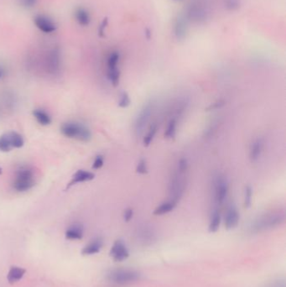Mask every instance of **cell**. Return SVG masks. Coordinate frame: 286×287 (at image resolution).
Listing matches in <instances>:
<instances>
[{"label": "cell", "instance_id": "6da1fadb", "mask_svg": "<svg viewBox=\"0 0 286 287\" xmlns=\"http://www.w3.org/2000/svg\"><path fill=\"white\" fill-rule=\"evenodd\" d=\"M189 169V163L186 158L178 160L169 182V194L170 199L179 202L186 188V174Z\"/></svg>", "mask_w": 286, "mask_h": 287}, {"label": "cell", "instance_id": "7a4b0ae2", "mask_svg": "<svg viewBox=\"0 0 286 287\" xmlns=\"http://www.w3.org/2000/svg\"><path fill=\"white\" fill-rule=\"evenodd\" d=\"M285 221H286L285 211L278 210L270 212L260 216L254 221V223L252 224V230L260 232L271 229L283 224Z\"/></svg>", "mask_w": 286, "mask_h": 287}, {"label": "cell", "instance_id": "3957f363", "mask_svg": "<svg viewBox=\"0 0 286 287\" xmlns=\"http://www.w3.org/2000/svg\"><path fill=\"white\" fill-rule=\"evenodd\" d=\"M154 111V101L150 100L143 104V107L141 108L137 114V116L135 118L134 130H135V136L138 138L143 136L146 128L151 120Z\"/></svg>", "mask_w": 286, "mask_h": 287}, {"label": "cell", "instance_id": "277c9868", "mask_svg": "<svg viewBox=\"0 0 286 287\" xmlns=\"http://www.w3.org/2000/svg\"><path fill=\"white\" fill-rule=\"evenodd\" d=\"M61 132L66 137L76 139L78 141H84V142L91 141L92 139L91 130L80 123H64L61 126Z\"/></svg>", "mask_w": 286, "mask_h": 287}, {"label": "cell", "instance_id": "5b68a950", "mask_svg": "<svg viewBox=\"0 0 286 287\" xmlns=\"http://www.w3.org/2000/svg\"><path fill=\"white\" fill-rule=\"evenodd\" d=\"M229 193V184L224 176L217 175L214 179V203L220 206L224 204Z\"/></svg>", "mask_w": 286, "mask_h": 287}, {"label": "cell", "instance_id": "8992f818", "mask_svg": "<svg viewBox=\"0 0 286 287\" xmlns=\"http://www.w3.org/2000/svg\"><path fill=\"white\" fill-rule=\"evenodd\" d=\"M35 186L34 175L29 168L19 169L14 179V188L18 192H26Z\"/></svg>", "mask_w": 286, "mask_h": 287}, {"label": "cell", "instance_id": "52a82bcc", "mask_svg": "<svg viewBox=\"0 0 286 287\" xmlns=\"http://www.w3.org/2000/svg\"><path fill=\"white\" fill-rule=\"evenodd\" d=\"M141 274L131 270H116L111 271L108 275V278L111 282L115 284H130L138 281Z\"/></svg>", "mask_w": 286, "mask_h": 287}, {"label": "cell", "instance_id": "ba28073f", "mask_svg": "<svg viewBox=\"0 0 286 287\" xmlns=\"http://www.w3.org/2000/svg\"><path fill=\"white\" fill-rule=\"evenodd\" d=\"M119 59L120 55L119 52H111L107 60L108 78L114 87H118L120 81L121 73L119 68Z\"/></svg>", "mask_w": 286, "mask_h": 287}, {"label": "cell", "instance_id": "9c48e42d", "mask_svg": "<svg viewBox=\"0 0 286 287\" xmlns=\"http://www.w3.org/2000/svg\"><path fill=\"white\" fill-rule=\"evenodd\" d=\"M240 221V214L234 203H230L227 207L224 214L225 228L230 230L238 226Z\"/></svg>", "mask_w": 286, "mask_h": 287}, {"label": "cell", "instance_id": "30bf717a", "mask_svg": "<svg viewBox=\"0 0 286 287\" xmlns=\"http://www.w3.org/2000/svg\"><path fill=\"white\" fill-rule=\"evenodd\" d=\"M265 149V141L262 137H258L252 142L249 147L248 157L251 163H257L262 157Z\"/></svg>", "mask_w": 286, "mask_h": 287}, {"label": "cell", "instance_id": "8fae6325", "mask_svg": "<svg viewBox=\"0 0 286 287\" xmlns=\"http://www.w3.org/2000/svg\"><path fill=\"white\" fill-rule=\"evenodd\" d=\"M34 22L39 30L46 34H52L57 30V25L55 24V22L51 18L43 14L35 16Z\"/></svg>", "mask_w": 286, "mask_h": 287}, {"label": "cell", "instance_id": "7c38bea8", "mask_svg": "<svg viewBox=\"0 0 286 287\" xmlns=\"http://www.w3.org/2000/svg\"><path fill=\"white\" fill-rule=\"evenodd\" d=\"M110 255L114 260L123 261L129 257L130 253L124 242L117 240L111 249Z\"/></svg>", "mask_w": 286, "mask_h": 287}, {"label": "cell", "instance_id": "4fadbf2b", "mask_svg": "<svg viewBox=\"0 0 286 287\" xmlns=\"http://www.w3.org/2000/svg\"><path fill=\"white\" fill-rule=\"evenodd\" d=\"M46 63L49 72H51L52 73H56L58 72L61 65V55L59 50L53 49L49 52Z\"/></svg>", "mask_w": 286, "mask_h": 287}, {"label": "cell", "instance_id": "5bb4252c", "mask_svg": "<svg viewBox=\"0 0 286 287\" xmlns=\"http://www.w3.org/2000/svg\"><path fill=\"white\" fill-rule=\"evenodd\" d=\"M177 203L178 202L170 198L169 200L165 201L158 205L156 209H154V212H153V214L155 216H162L165 214H170L174 209H176Z\"/></svg>", "mask_w": 286, "mask_h": 287}, {"label": "cell", "instance_id": "9a60e30c", "mask_svg": "<svg viewBox=\"0 0 286 287\" xmlns=\"http://www.w3.org/2000/svg\"><path fill=\"white\" fill-rule=\"evenodd\" d=\"M221 222V212L218 208L216 207L213 209L211 213L210 219H209V225H208V230L210 233H216L220 228Z\"/></svg>", "mask_w": 286, "mask_h": 287}, {"label": "cell", "instance_id": "2e32d148", "mask_svg": "<svg viewBox=\"0 0 286 287\" xmlns=\"http://www.w3.org/2000/svg\"><path fill=\"white\" fill-rule=\"evenodd\" d=\"M94 178V173H92L91 171L79 170L73 175L72 180L71 181L70 184L68 185V187H71V186L79 183V182H89Z\"/></svg>", "mask_w": 286, "mask_h": 287}, {"label": "cell", "instance_id": "e0dca14e", "mask_svg": "<svg viewBox=\"0 0 286 287\" xmlns=\"http://www.w3.org/2000/svg\"><path fill=\"white\" fill-rule=\"evenodd\" d=\"M103 244V240L101 238H95L94 240L90 242L89 244L84 247L81 253L84 255H95L100 251Z\"/></svg>", "mask_w": 286, "mask_h": 287}, {"label": "cell", "instance_id": "ac0fdd59", "mask_svg": "<svg viewBox=\"0 0 286 287\" xmlns=\"http://www.w3.org/2000/svg\"><path fill=\"white\" fill-rule=\"evenodd\" d=\"M74 16H75L76 21L81 26H87L91 22L89 12L86 10V8H81V7L76 8Z\"/></svg>", "mask_w": 286, "mask_h": 287}, {"label": "cell", "instance_id": "d6986e66", "mask_svg": "<svg viewBox=\"0 0 286 287\" xmlns=\"http://www.w3.org/2000/svg\"><path fill=\"white\" fill-rule=\"evenodd\" d=\"M177 126H178V119H176V117H171L165 130V134H164L165 138L167 140H173L176 138Z\"/></svg>", "mask_w": 286, "mask_h": 287}, {"label": "cell", "instance_id": "ffe728a7", "mask_svg": "<svg viewBox=\"0 0 286 287\" xmlns=\"http://www.w3.org/2000/svg\"><path fill=\"white\" fill-rule=\"evenodd\" d=\"M159 130V126L156 123H153L148 127L147 130V133L144 135L143 137V145L144 147H148L154 141L155 136H156L157 132Z\"/></svg>", "mask_w": 286, "mask_h": 287}, {"label": "cell", "instance_id": "44dd1931", "mask_svg": "<svg viewBox=\"0 0 286 287\" xmlns=\"http://www.w3.org/2000/svg\"><path fill=\"white\" fill-rule=\"evenodd\" d=\"M83 236V228L81 225L74 224L66 232V237L71 240H78Z\"/></svg>", "mask_w": 286, "mask_h": 287}, {"label": "cell", "instance_id": "7402d4cb", "mask_svg": "<svg viewBox=\"0 0 286 287\" xmlns=\"http://www.w3.org/2000/svg\"><path fill=\"white\" fill-rule=\"evenodd\" d=\"M25 274V270L18 266H13L11 267L10 270L8 273V281L9 283L13 284L14 282H19V280L22 279Z\"/></svg>", "mask_w": 286, "mask_h": 287}, {"label": "cell", "instance_id": "603a6c76", "mask_svg": "<svg viewBox=\"0 0 286 287\" xmlns=\"http://www.w3.org/2000/svg\"><path fill=\"white\" fill-rule=\"evenodd\" d=\"M33 115L35 117L37 122L41 125H48L52 122V119L46 112L41 109H35L33 112Z\"/></svg>", "mask_w": 286, "mask_h": 287}, {"label": "cell", "instance_id": "cb8c5ba5", "mask_svg": "<svg viewBox=\"0 0 286 287\" xmlns=\"http://www.w3.org/2000/svg\"><path fill=\"white\" fill-rule=\"evenodd\" d=\"M253 198H254V190L250 185H247L244 187V191H243V205H244V208L249 209L252 206Z\"/></svg>", "mask_w": 286, "mask_h": 287}, {"label": "cell", "instance_id": "d4e9b609", "mask_svg": "<svg viewBox=\"0 0 286 287\" xmlns=\"http://www.w3.org/2000/svg\"><path fill=\"white\" fill-rule=\"evenodd\" d=\"M138 236L143 240L144 243L149 242L151 243L155 238V233L154 231L152 230L151 228H147V227H143L141 231L139 232Z\"/></svg>", "mask_w": 286, "mask_h": 287}, {"label": "cell", "instance_id": "484cf974", "mask_svg": "<svg viewBox=\"0 0 286 287\" xmlns=\"http://www.w3.org/2000/svg\"><path fill=\"white\" fill-rule=\"evenodd\" d=\"M14 149L11 144L9 134L6 133L0 136V151L8 152Z\"/></svg>", "mask_w": 286, "mask_h": 287}, {"label": "cell", "instance_id": "4316f807", "mask_svg": "<svg viewBox=\"0 0 286 287\" xmlns=\"http://www.w3.org/2000/svg\"><path fill=\"white\" fill-rule=\"evenodd\" d=\"M8 134H9L11 144H12L13 148H21L24 145V141L21 135H19L17 132H14V131L8 132Z\"/></svg>", "mask_w": 286, "mask_h": 287}, {"label": "cell", "instance_id": "83f0119b", "mask_svg": "<svg viewBox=\"0 0 286 287\" xmlns=\"http://www.w3.org/2000/svg\"><path fill=\"white\" fill-rule=\"evenodd\" d=\"M131 104V98L130 96L127 92H122L119 94V102H118V105L119 108L121 109H127Z\"/></svg>", "mask_w": 286, "mask_h": 287}, {"label": "cell", "instance_id": "f1b7e54d", "mask_svg": "<svg viewBox=\"0 0 286 287\" xmlns=\"http://www.w3.org/2000/svg\"><path fill=\"white\" fill-rule=\"evenodd\" d=\"M136 173L140 174V175H145L148 172V162L144 158H141L139 160L137 165H136V168H135Z\"/></svg>", "mask_w": 286, "mask_h": 287}, {"label": "cell", "instance_id": "f546056e", "mask_svg": "<svg viewBox=\"0 0 286 287\" xmlns=\"http://www.w3.org/2000/svg\"><path fill=\"white\" fill-rule=\"evenodd\" d=\"M225 105V101L222 99L216 101L214 103H211L210 105L207 108V111H214V110H218L221 109Z\"/></svg>", "mask_w": 286, "mask_h": 287}, {"label": "cell", "instance_id": "4dcf8cb0", "mask_svg": "<svg viewBox=\"0 0 286 287\" xmlns=\"http://www.w3.org/2000/svg\"><path fill=\"white\" fill-rule=\"evenodd\" d=\"M103 165H104V158H103V155H97L93 161L92 168L95 169V170H98V169L102 168Z\"/></svg>", "mask_w": 286, "mask_h": 287}, {"label": "cell", "instance_id": "1f68e13d", "mask_svg": "<svg viewBox=\"0 0 286 287\" xmlns=\"http://www.w3.org/2000/svg\"><path fill=\"white\" fill-rule=\"evenodd\" d=\"M134 215H135L134 209H131V208H129V209L124 210L123 217H124V221L128 222H130V220H132L133 217H134Z\"/></svg>", "mask_w": 286, "mask_h": 287}, {"label": "cell", "instance_id": "d6a6232c", "mask_svg": "<svg viewBox=\"0 0 286 287\" xmlns=\"http://www.w3.org/2000/svg\"><path fill=\"white\" fill-rule=\"evenodd\" d=\"M37 1L38 0H20V3L24 8H30L36 5Z\"/></svg>", "mask_w": 286, "mask_h": 287}, {"label": "cell", "instance_id": "836d02e7", "mask_svg": "<svg viewBox=\"0 0 286 287\" xmlns=\"http://www.w3.org/2000/svg\"><path fill=\"white\" fill-rule=\"evenodd\" d=\"M4 76H5V69L3 66L0 65V80L3 79Z\"/></svg>", "mask_w": 286, "mask_h": 287}, {"label": "cell", "instance_id": "e575fe53", "mask_svg": "<svg viewBox=\"0 0 286 287\" xmlns=\"http://www.w3.org/2000/svg\"><path fill=\"white\" fill-rule=\"evenodd\" d=\"M1 174H2V168L0 167V175H1Z\"/></svg>", "mask_w": 286, "mask_h": 287}]
</instances>
